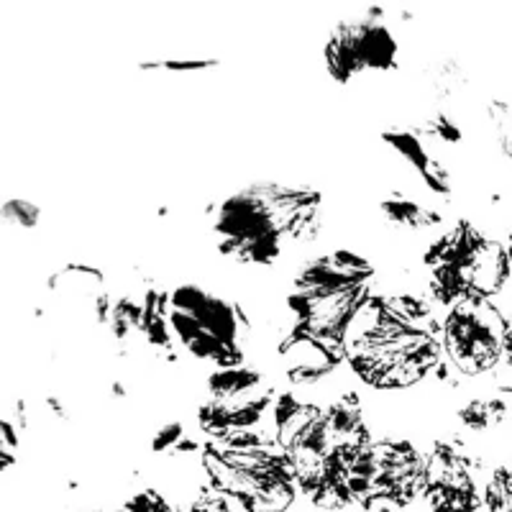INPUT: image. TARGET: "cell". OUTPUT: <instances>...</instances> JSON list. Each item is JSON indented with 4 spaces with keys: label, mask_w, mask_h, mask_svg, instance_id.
Masks as SVG:
<instances>
[{
    "label": "cell",
    "mask_w": 512,
    "mask_h": 512,
    "mask_svg": "<svg viewBox=\"0 0 512 512\" xmlns=\"http://www.w3.org/2000/svg\"><path fill=\"white\" fill-rule=\"evenodd\" d=\"M502 359L507 361L512 367V318H507V328H505V349H502Z\"/></svg>",
    "instance_id": "cell-26"
},
{
    "label": "cell",
    "mask_w": 512,
    "mask_h": 512,
    "mask_svg": "<svg viewBox=\"0 0 512 512\" xmlns=\"http://www.w3.org/2000/svg\"><path fill=\"white\" fill-rule=\"evenodd\" d=\"M379 218L390 228L402 233H420L433 226H441L443 216L431 205H423L413 198H405L400 192H392L387 198L379 200L377 205Z\"/></svg>",
    "instance_id": "cell-17"
},
{
    "label": "cell",
    "mask_w": 512,
    "mask_h": 512,
    "mask_svg": "<svg viewBox=\"0 0 512 512\" xmlns=\"http://www.w3.org/2000/svg\"><path fill=\"white\" fill-rule=\"evenodd\" d=\"M280 361L285 369L287 379L292 384L308 387V384L326 379L328 374L336 372L346 361V351L333 349V346L323 344L318 338L308 336V333L292 328L280 344Z\"/></svg>",
    "instance_id": "cell-14"
},
{
    "label": "cell",
    "mask_w": 512,
    "mask_h": 512,
    "mask_svg": "<svg viewBox=\"0 0 512 512\" xmlns=\"http://www.w3.org/2000/svg\"><path fill=\"white\" fill-rule=\"evenodd\" d=\"M425 459L410 441H369L346 474L349 500L364 510L408 507L423 492Z\"/></svg>",
    "instance_id": "cell-8"
},
{
    "label": "cell",
    "mask_w": 512,
    "mask_h": 512,
    "mask_svg": "<svg viewBox=\"0 0 512 512\" xmlns=\"http://www.w3.org/2000/svg\"><path fill=\"white\" fill-rule=\"evenodd\" d=\"M203 466L213 489L246 512H285L295 502L297 479L277 438L254 431L210 438L203 446Z\"/></svg>",
    "instance_id": "cell-5"
},
{
    "label": "cell",
    "mask_w": 512,
    "mask_h": 512,
    "mask_svg": "<svg viewBox=\"0 0 512 512\" xmlns=\"http://www.w3.org/2000/svg\"><path fill=\"white\" fill-rule=\"evenodd\" d=\"M152 451L162 456L192 454V451H198V443H195V438L185 431V425L182 423H167L164 428H159L157 436L152 438Z\"/></svg>",
    "instance_id": "cell-20"
},
{
    "label": "cell",
    "mask_w": 512,
    "mask_h": 512,
    "mask_svg": "<svg viewBox=\"0 0 512 512\" xmlns=\"http://www.w3.org/2000/svg\"><path fill=\"white\" fill-rule=\"evenodd\" d=\"M167 318L175 344L192 359L216 369L244 364L249 318L221 292L200 285L175 287L169 292Z\"/></svg>",
    "instance_id": "cell-7"
},
{
    "label": "cell",
    "mask_w": 512,
    "mask_h": 512,
    "mask_svg": "<svg viewBox=\"0 0 512 512\" xmlns=\"http://www.w3.org/2000/svg\"><path fill=\"white\" fill-rule=\"evenodd\" d=\"M382 141L390 146L392 152H395L402 162L413 167V172L423 180V185L428 187V190L441 195V198H448V195L454 192L451 169L428 149V144H425L428 139L420 134L418 128H384Z\"/></svg>",
    "instance_id": "cell-15"
},
{
    "label": "cell",
    "mask_w": 512,
    "mask_h": 512,
    "mask_svg": "<svg viewBox=\"0 0 512 512\" xmlns=\"http://www.w3.org/2000/svg\"><path fill=\"white\" fill-rule=\"evenodd\" d=\"M218 64L216 59H182V62H175V59H164V62H144L141 70H167V72H198L208 70Z\"/></svg>",
    "instance_id": "cell-24"
},
{
    "label": "cell",
    "mask_w": 512,
    "mask_h": 512,
    "mask_svg": "<svg viewBox=\"0 0 512 512\" xmlns=\"http://www.w3.org/2000/svg\"><path fill=\"white\" fill-rule=\"evenodd\" d=\"M423 264L431 292L446 308L461 300H492L512 274L505 246L472 221H456L443 231L425 251Z\"/></svg>",
    "instance_id": "cell-6"
},
{
    "label": "cell",
    "mask_w": 512,
    "mask_h": 512,
    "mask_svg": "<svg viewBox=\"0 0 512 512\" xmlns=\"http://www.w3.org/2000/svg\"><path fill=\"white\" fill-rule=\"evenodd\" d=\"M507 259H510V269H512V228H510V236H507Z\"/></svg>",
    "instance_id": "cell-27"
},
{
    "label": "cell",
    "mask_w": 512,
    "mask_h": 512,
    "mask_svg": "<svg viewBox=\"0 0 512 512\" xmlns=\"http://www.w3.org/2000/svg\"><path fill=\"white\" fill-rule=\"evenodd\" d=\"M484 118H487L489 141L495 144L502 157L512 162V95L489 100Z\"/></svg>",
    "instance_id": "cell-18"
},
{
    "label": "cell",
    "mask_w": 512,
    "mask_h": 512,
    "mask_svg": "<svg viewBox=\"0 0 512 512\" xmlns=\"http://www.w3.org/2000/svg\"><path fill=\"white\" fill-rule=\"evenodd\" d=\"M274 425L300 492L328 510L349 505L346 474L369 443L359 397L346 392L326 405H313L282 392L274 402Z\"/></svg>",
    "instance_id": "cell-1"
},
{
    "label": "cell",
    "mask_w": 512,
    "mask_h": 512,
    "mask_svg": "<svg viewBox=\"0 0 512 512\" xmlns=\"http://www.w3.org/2000/svg\"><path fill=\"white\" fill-rule=\"evenodd\" d=\"M505 400H472L459 410V420L472 431H489L505 418Z\"/></svg>",
    "instance_id": "cell-19"
},
{
    "label": "cell",
    "mask_w": 512,
    "mask_h": 512,
    "mask_svg": "<svg viewBox=\"0 0 512 512\" xmlns=\"http://www.w3.org/2000/svg\"><path fill=\"white\" fill-rule=\"evenodd\" d=\"M187 512H231L226 495H221L218 489H203V495L192 502Z\"/></svg>",
    "instance_id": "cell-25"
},
{
    "label": "cell",
    "mask_w": 512,
    "mask_h": 512,
    "mask_svg": "<svg viewBox=\"0 0 512 512\" xmlns=\"http://www.w3.org/2000/svg\"><path fill=\"white\" fill-rule=\"evenodd\" d=\"M438 361L431 308L413 295H372L346 336V364L374 390H408Z\"/></svg>",
    "instance_id": "cell-3"
},
{
    "label": "cell",
    "mask_w": 512,
    "mask_h": 512,
    "mask_svg": "<svg viewBox=\"0 0 512 512\" xmlns=\"http://www.w3.org/2000/svg\"><path fill=\"white\" fill-rule=\"evenodd\" d=\"M397 54L400 47L390 26L382 21V11H369L367 16L338 21L323 49L328 75L338 85L397 70Z\"/></svg>",
    "instance_id": "cell-11"
},
{
    "label": "cell",
    "mask_w": 512,
    "mask_h": 512,
    "mask_svg": "<svg viewBox=\"0 0 512 512\" xmlns=\"http://www.w3.org/2000/svg\"><path fill=\"white\" fill-rule=\"evenodd\" d=\"M326 205L308 185L259 180L221 200L210 233L223 256L251 267H272L318 239Z\"/></svg>",
    "instance_id": "cell-2"
},
{
    "label": "cell",
    "mask_w": 512,
    "mask_h": 512,
    "mask_svg": "<svg viewBox=\"0 0 512 512\" xmlns=\"http://www.w3.org/2000/svg\"><path fill=\"white\" fill-rule=\"evenodd\" d=\"M374 267L356 251L336 249L303 264L287 295L297 331L346 351V336L361 308L367 305Z\"/></svg>",
    "instance_id": "cell-4"
},
{
    "label": "cell",
    "mask_w": 512,
    "mask_h": 512,
    "mask_svg": "<svg viewBox=\"0 0 512 512\" xmlns=\"http://www.w3.org/2000/svg\"><path fill=\"white\" fill-rule=\"evenodd\" d=\"M169 292L146 280L108 287L100 315V331L108 333L111 344L123 356L149 351L157 359L175 356V336L167 318Z\"/></svg>",
    "instance_id": "cell-9"
},
{
    "label": "cell",
    "mask_w": 512,
    "mask_h": 512,
    "mask_svg": "<svg viewBox=\"0 0 512 512\" xmlns=\"http://www.w3.org/2000/svg\"><path fill=\"white\" fill-rule=\"evenodd\" d=\"M3 221L6 226L13 228H36L41 221V208L31 200H21V198H11L3 203Z\"/></svg>",
    "instance_id": "cell-22"
},
{
    "label": "cell",
    "mask_w": 512,
    "mask_h": 512,
    "mask_svg": "<svg viewBox=\"0 0 512 512\" xmlns=\"http://www.w3.org/2000/svg\"><path fill=\"white\" fill-rule=\"evenodd\" d=\"M484 505L489 512H512V461L495 469L484 489Z\"/></svg>",
    "instance_id": "cell-21"
},
{
    "label": "cell",
    "mask_w": 512,
    "mask_h": 512,
    "mask_svg": "<svg viewBox=\"0 0 512 512\" xmlns=\"http://www.w3.org/2000/svg\"><path fill=\"white\" fill-rule=\"evenodd\" d=\"M277 402L274 387L259 369L246 364L216 369L205 384V400L200 402L198 425L210 438L251 431L264 410Z\"/></svg>",
    "instance_id": "cell-10"
},
{
    "label": "cell",
    "mask_w": 512,
    "mask_h": 512,
    "mask_svg": "<svg viewBox=\"0 0 512 512\" xmlns=\"http://www.w3.org/2000/svg\"><path fill=\"white\" fill-rule=\"evenodd\" d=\"M507 318L492 300H461L443 318V354L464 377L487 374L502 361Z\"/></svg>",
    "instance_id": "cell-12"
},
{
    "label": "cell",
    "mask_w": 512,
    "mask_h": 512,
    "mask_svg": "<svg viewBox=\"0 0 512 512\" xmlns=\"http://www.w3.org/2000/svg\"><path fill=\"white\" fill-rule=\"evenodd\" d=\"M423 492L433 512H477L482 505L472 461L454 443H436L425 459Z\"/></svg>",
    "instance_id": "cell-13"
},
{
    "label": "cell",
    "mask_w": 512,
    "mask_h": 512,
    "mask_svg": "<svg viewBox=\"0 0 512 512\" xmlns=\"http://www.w3.org/2000/svg\"><path fill=\"white\" fill-rule=\"evenodd\" d=\"M116 512H172V507L162 500V495L152 492V489H146L141 495L131 497L123 507H118Z\"/></svg>",
    "instance_id": "cell-23"
},
{
    "label": "cell",
    "mask_w": 512,
    "mask_h": 512,
    "mask_svg": "<svg viewBox=\"0 0 512 512\" xmlns=\"http://www.w3.org/2000/svg\"><path fill=\"white\" fill-rule=\"evenodd\" d=\"M420 85L433 100V113H446L456 118V105L472 88V77L459 59L443 57L431 62L420 75Z\"/></svg>",
    "instance_id": "cell-16"
}]
</instances>
